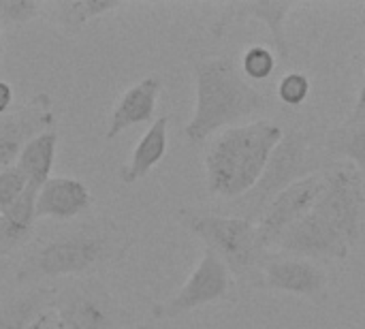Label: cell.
<instances>
[{"label": "cell", "mask_w": 365, "mask_h": 329, "mask_svg": "<svg viewBox=\"0 0 365 329\" xmlns=\"http://www.w3.org/2000/svg\"><path fill=\"white\" fill-rule=\"evenodd\" d=\"M308 94H310V79L299 71H291L278 81V98L287 107L304 105Z\"/></svg>", "instance_id": "obj_24"}, {"label": "cell", "mask_w": 365, "mask_h": 329, "mask_svg": "<svg viewBox=\"0 0 365 329\" xmlns=\"http://www.w3.org/2000/svg\"><path fill=\"white\" fill-rule=\"evenodd\" d=\"M317 165L319 163L312 156L310 135L295 126L289 128L284 133L282 141L278 143V148L274 150V154H272L261 180L255 184V188L248 195H244L235 201H229L220 214L240 216V218L259 223V218L263 216L267 206L291 184H295L297 180H302L306 176H312Z\"/></svg>", "instance_id": "obj_5"}, {"label": "cell", "mask_w": 365, "mask_h": 329, "mask_svg": "<svg viewBox=\"0 0 365 329\" xmlns=\"http://www.w3.org/2000/svg\"><path fill=\"white\" fill-rule=\"evenodd\" d=\"M240 295V287L229 272V268L207 248H203V257L199 265L190 272L188 280L180 287V291L152 308V317L156 321L178 319L186 313H192L207 304L218 302H235Z\"/></svg>", "instance_id": "obj_8"}, {"label": "cell", "mask_w": 365, "mask_h": 329, "mask_svg": "<svg viewBox=\"0 0 365 329\" xmlns=\"http://www.w3.org/2000/svg\"><path fill=\"white\" fill-rule=\"evenodd\" d=\"M36 186H28V191L4 212H0V253L6 255L24 246L36 223Z\"/></svg>", "instance_id": "obj_18"}, {"label": "cell", "mask_w": 365, "mask_h": 329, "mask_svg": "<svg viewBox=\"0 0 365 329\" xmlns=\"http://www.w3.org/2000/svg\"><path fill=\"white\" fill-rule=\"evenodd\" d=\"M53 126V103L45 92L34 94L21 107L0 116V169L17 163L21 150Z\"/></svg>", "instance_id": "obj_10"}, {"label": "cell", "mask_w": 365, "mask_h": 329, "mask_svg": "<svg viewBox=\"0 0 365 329\" xmlns=\"http://www.w3.org/2000/svg\"><path fill=\"white\" fill-rule=\"evenodd\" d=\"M355 122H365V113L359 118V120H355ZM355 122H349V124H355Z\"/></svg>", "instance_id": "obj_29"}, {"label": "cell", "mask_w": 365, "mask_h": 329, "mask_svg": "<svg viewBox=\"0 0 365 329\" xmlns=\"http://www.w3.org/2000/svg\"><path fill=\"white\" fill-rule=\"evenodd\" d=\"M278 248L282 253L302 259H334V261H344L351 253L349 242L336 231L334 225H329L314 210L284 233Z\"/></svg>", "instance_id": "obj_12"}, {"label": "cell", "mask_w": 365, "mask_h": 329, "mask_svg": "<svg viewBox=\"0 0 365 329\" xmlns=\"http://www.w3.org/2000/svg\"><path fill=\"white\" fill-rule=\"evenodd\" d=\"M28 186H30V182L17 169V165L0 169V212H4L9 206H13L28 191Z\"/></svg>", "instance_id": "obj_25"}, {"label": "cell", "mask_w": 365, "mask_h": 329, "mask_svg": "<svg viewBox=\"0 0 365 329\" xmlns=\"http://www.w3.org/2000/svg\"><path fill=\"white\" fill-rule=\"evenodd\" d=\"M56 289L36 287L0 302V329H28L45 310L53 308Z\"/></svg>", "instance_id": "obj_19"}, {"label": "cell", "mask_w": 365, "mask_h": 329, "mask_svg": "<svg viewBox=\"0 0 365 329\" xmlns=\"http://www.w3.org/2000/svg\"><path fill=\"white\" fill-rule=\"evenodd\" d=\"M364 113H365V71H364V83H361V90H359V98H357L355 111H353V116L349 118V122H355V120H359Z\"/></svg>", "instance_id": "obj_28"}, {"label": "cell", "mask_w": 365, "mask_h": 329, "mask_svg": "<svg viewBox=\"0 0 365 329\" xmlns=\"http://www.w3.org/2000/svg\"><path fill=\"white\" fill-rule=\"evenodd\" d=\"M43 2L38 0H0V21L6 26H21L41 17Z\"/></svg>", "instance_id": "obj_23"}, {"label": "cell", "mask_w": 365, "mask_h": 329, "mask_svg": "<svg viewBox=\"0 0 365 329\" xmlns=\"http://www.w3.org/2000/svg\"><path fill=\"white\" fill-rule=\"evenodd\" d=\"M160 92H163V79L156 75H150V77L137 81L135 86H130L115 101V107L109 116V126H107L105 137L111 141L126 128H130L135 124L150 122L154 118Z\"/></svg>", "instance_id": "obj_14"}, {"label": "cell", "mask_w": 365, "mask_h": 329, "mask_svg": "<svg viewBox=\"0 0 365 329\" xmlns=\"http://www.w3.org/2000/svg\"><path fill=\"white\" fill-rule=\"evenodd\" d=\"M0 43H2V34H0Z\"/></svg>", "instance_id": "obj_31"}, {"label": "cell", "mask_w": 365, "mask_h": 329, "mask_svg": "<svg viewBox=\"0 0 365 329\" xmlns=\"http://www.w3.org/2000/svg\"><path fill=\"white\" fill-rule=\"evenodd\" d=\"M53 310L60 325L66 329H126L133 325L130 313L96 276L58 287Z\"/></svg>", "instance_id": "obj_6"}, {"label": "cell", "mask_w": 365, "mask_h": 329, "mask_svg": "<svg viewBox=\"0 0 365 329\" xmlns=\"http://www.w3.org/2000/svg\"><path fill=\"white\" fill-rule=\"evenodd\" d=\"M56 148H58V133L53 128L36 135L19 154L17 169L26 176L30 186L41 188L49 178L56 163Z\"/></svg>", "instance_id": "obj_20"}, {"label": "cell", "mask_w": 365, "mask_h": 329, "mask_svg": "<svg viewBox=\"0 0 365 329\" xmlns=\"http://www.w3.org/2000/svg\"><path fill=\"white\" fill-rule=\"evenodd\" d=\"M323 188H325V171H319L297 180L287 191H282L267 206V210L257 223L261 246L265 250L278 248L284 233L314 210Z\"/></svg>", "instance_id": "obj_9"}, {"label": "cell", "mask_w": 365, "mask_h": 329, "mask_svg": "<svg viewBox=\"0 0 365 329\" xmlns=\"http://www.w3.org/2000/svg\"><path fill=\"white\" fill-rule=\"evenodd\" d=\"M60 328V321H58V315H56V310L53 308H49V310H45L32 325L28 329H58Z\"/></svg>", "instance_id": "obj_26"}, {"label": "cell", "mask_w": 365, "mask_h": 329, "mask_svg": "<svg viewBox=\"0 0 365 329\" xmlns=\"http://www.w3.org/2000/svg\"><path fill=\"white\" fill-rule=\"evenodd\" d=\"M178 218L229 268L240 291L263 287V265L269 250L261 246L257 223L197 208L178 210Z\"/></svg>", "instance_id": "obj_4"}, {"label": "cell", "mask_w": 365, "mask_h": 329, "mask_svg": "<svg viewBox=\"0 0 365 329\" xmlns=\"http://www.w3.org/2000/svg\"><path fill=\"white\" fill-rule=\"evenodd\" d=\"M0 274H2V257H0Z\"/></svg>", "instance_id": "obj_30"}, {"label": "cell", "mask_w": 365, "mask_h": 329, "mask_svg": "<svg viewBox=\"0 0 365 329\" xmlns=\"http://www.w3.org/2000/svg\"><path fill=\"white\" fill-rule=\"evenodd\" d=\"M58 329H66V328H62V325H60V328H58Z\"/></svg>", "instance_id": "obj_32"}, {"label": "cell", "mask_w": 365, "mask_h": 329, "mask_svg": "<svg viewBox=\"0 0 365 329\" xmlns=\"http://www.w3.org/2000/svg\"><path fill=\"white\" fill-rule=\"evenodd\" d=\"M13 88L9 81H0V116L9 113L11 111V105H13Z\"/></svg>", "instance_id": "obj_27"}, {"label": "cell", "mask_w": 365, "mask_h": 329, "mask_svg": "<svg viewBox=\"0 0 365 329\" xmlns=\"http://www.w3.org/2000/svg\"><path fill=\"white\" fill-rule=\"evenodd\" d=\"M195 111L184 126L190 143H203L218 131H227L237 122L267 107V96L257 90L235 64V60L203 58L195 62Z\"/></svg>", "instance_id": "obj_2"}, {"label": "cell", "mask_w": 365, "mask_h": 329, "mask_svg": "<svg viewBox=\"0 0 365 329\" xmlns=\"http://www.w3.org/2000/svg\"><path fill=\"white\" fill-rule=\"evenodd\" d=\"M133 238L113 221H90L66 233L38 242L21 261L15 280L38 283L56 278H92L120 263Z\"/></svg>", "instance_id": "obj_1"}, {"label": "cell", "mask_w": 365, "mask_h": 329, "mask_svg": "<svg viewBox=\"0 0 365 329\" xmlns=\"http://www.w3.org/2000/svg\"><path fill=\"white\" fill-rule=\"evenodd\" d=\"M314 212L334 225L351 248L364 240L365 182L361 171L353 163L336 165L325 171V188L314 206Z\"/></svg>", "instance_id": "obj_7"}, {"label": "cell", "mask_w": 365, "mask_h": 329, "mask_svg": "<svg viewBox=\"0 0 365 329\" xmlns=\"http://www.w3.org/2000/svg\"><path fill=\"white\" fill-rule=\"evenodd\" d=\"M167 146H169V116H160L150 124V128L133 148L128 163L120 169V182L130 186L143 180L165 158Z\"/></svg>", "instance_id": "obj_16"}, {"label": "cell", "mask_w": 365, "mask_h": 329, "mask_svg": "<svg viewBox=\"0 0 365 329\" xmlns=\"http://www.w3.org/2000/svg\"><path fill=\"white\" fill-rule=\"evenodd\" d=\"M284 131L272 120H255L222 131L205 152V180L214 197L235 201L261 180Z\"/></svg>", "instance_id": "obj_3"}, {"label": "cell", "mask_w": 365, "mask_h": 329, "mask_svg": "<svg viewBox=\"0 0 365 329\" xmlns=\"http://www.w3.org/2000/svg\"><path fill=\"white\" fill-rule=\"evenodd\" d=\"M240 69L248 81H265L276 71V56L265 45H252L244 51Z\"/></svg>", "instance_id": "obj_22"}, {"label": "cell", "mask_w": 365, "mask_h": 329, "mask_svg": "<svg viewBox=\"0 0 365 329\" xmlns=\"http://www.w3.org/2000/svg\"><path fill=\"white\" fill-rule=\"evenodd\" d=\"M92 206L90 188L75 178H49L36 193V216L73 221Z\"/></svg>", "instance_id": "obj_15"}, {"label": "cell", "mask_w": 365, "mask_h": 329, "mask_svg": "<svg viewBox=\"0 0 365 329\" xmlns=\"http://www.w3.org/2000/svg\"><path fill=\"white\" fill-rule=\"evenodd\" d=\"M263 289L306 298L321 306L329 300V276L310 259L269 253L263 265Z\"/></svg>", "instance_id": "obj_11"}, {"label": "cell", "mask_w": 365, "mask_h": 329, "mask_svg": "<svg viewBox=\"0 0 365 329\" xmlns=\"http://www.w3.org/2000/svg\"><path fill=\"white\" fill-rule=\"evenodd\" d=\"M297 6H299L297 2H287V0H280V2H267V0H259V2H231V4H227L225 15L214 26V34L222 36V32L227 28H231L235 21H244V19L263 21L269 28V34H272L274 45H276V51L287 62L289 60V41H287L284 24L289 19V13L295 11Z\"/></svg>", "instance_id": "obj_13"}, {"label": "cell", "mask_w": 365, "mask_h": 329, "mask_svg": "<svg viewBox=\"0 0 365 329\" xmlns=\"http://www.w3.org/2000/svg\"><path fill=\"white\" fill-rule=\"evenodd\" d=\"M325 148L331 156L351 161L359 171H365V122L344 124L327 133Z\"/></svg>", "instance_id": "obj_21"}, {"label": "cell", "mask_w": 365, "mask_h": 329, "mask_svg": "<svg viewBox=\"0 0 365 329\" xmlns=\"http://www.w3.org/2000/svg\"><path fill=\"white\" fill-rule=\"evenodd\" d=\"M120 6L122 2L118 0H51L43 2L41 15L56 28L75 34L88 21L103 17Z\"/></svg>", "instance_id": "obj_17"}, {"label": "cell", "mask_w": 365, "mask_h": 329, "mask_svg": "<svg viewBox=\"0 0 365 329\" xmlns=\"http://www.w3.org/2000/svg\"><path fill=\"white\" fill-rule=\"evenodd\" d=\"M0 257H4V255H2V253H0Z\"/></svg>", "instance_id": "obj_33"}]
</instances>
